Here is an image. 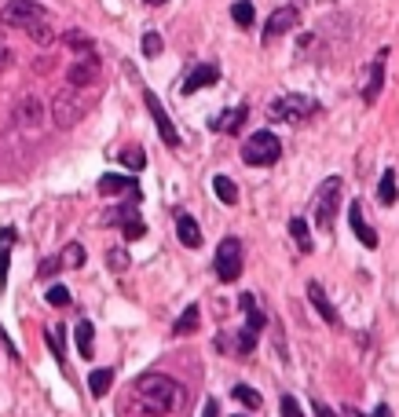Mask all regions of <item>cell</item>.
Instances as JSON below:
<instances>
[{
  "instance_id": "cell-1",
  "label": "cell",
  "mask_w": 399,
  "mask_h": 417,
  "mask_svg": "<svg viewBox=\"0 0 399 417\" xmlns=\"http://www.w3.org/2000/svg\"><path fill=\"white\" fill-rule=\"evenodd\" d=\"M136 395H139V403L147 407L150 414H172V410H180L183 399H187L183 384L165 377V374H143V377H136Z\"/></svg>"
},
{
  "instance_id": "cell-21",
  "label": "cell",
  "mask_w": 399,
  "mask_h": 417,
  "mask_svg": "<svg viewBox=\"0 0 399 417\" xmlns=\"http://www.w3.org/2000/svg\"><path fill=\"white\" fill-rule=\"evenodd\" d=\"M290 234H293V242H297V249H300V253H312V249H315V246H312V231H308V220L293 216V220H290Z\"/></svg>"
},
{
  "instance_id": "cell-3",
  "label": "cell",
  "mask_w": 399,
  "mask_h": 417,
  "mask_svg": "<svg viewBox=\"0 0 399 417\" xmlns=\"http://www.w3.org/2000/svg\"><path fill=\"white\" fill-rule=\"evenodd\" d=\"M267 114L275 121H286V125H300L312 114H318V103L308 99V95H279V99L267 106Z\"/></svg>"
},
{
  "instance_id": "cell-20",
  "label": "cell",
  "mask_w": 399,
  "mask_h": 417,
  "mask_svg": "<svg viewBox=\"0 0 399 417\" xmlns=\"http://www.w3.org/2000/svg\"><path fill=\"white\" fill-rule=\"evenodd\" d=\"M11 242H15V231H0V290L8 285V264H11Z\"/></svg>"
},
{
  "instance_id": "cell-14",
  "label": "cell",
  "mask_w": 399,
  "mask_h": 417,
  "mask_svg": "<svg viewBox=\"0 0 399 417\" xmlns=\"http://www.w3.org/2000/svg\"><path fill=\"white\" fill-rule=\"evenodd\" d=\"M220 81V70L213 66V62H202V66H195L187 73V81H183V95H190V92H202V88H209V85H216Z\"/></svg>"
},
{
  "instance_id": "cell-5",
  "label": "cell",
  "mask_w": 399,
  "mask_h": 417,
  "mask_svg": "<svg viewBox=\"0 0 399 417\" xmlns=\"http://www.w3.org/2000/svg\"><path fill=\"white\" fill-rule=\"evenodd\" d=\"M337 198H341V176H330L315 190V223L323 231H330L333 220H337Z\"/></svg>"
},
{
  "instance_id": "cell-34",
  "label": "cell",
  "mask_w": 399,
  "mask_h": 417,
  "mask_svg": "<svg viewBox=\"0 0 399 417\" xmlns=\"http://www.w3.org/2000/svg\"><path fill=\"white\" fill-rule=\"evenodd\" d=\"M62 41H66V44L74 48V52H85V55L92 52V41H88L85 34H74V29H70V34H66V37H62Z\"/></svg>"
},
{
  "instance_id": "cell-43",
  "label": "cell",
  "mask_w": 399,
  "mask_h": 417,
  "mask_svg": "<svg viewBox=\"0 0 399 417\" xmlns=\"http://www.w3.org/2000/svg\"><path fill=\"white\" fill-rule=\"evenodd\" d=\"M8 59H11V55H8V48H0V66H4Z\"/></svg>"
},
{
  "instance_id": "cell-24",
  "label": "cell",
  "mask_w": 399,
  "mask_h": 417,
  "mask_svg": "<svg viewBox=\"0 0 399 417\" xmlns=\"http://www.w3.org/2000/svg\"><path fill=\"white\" fill-rule=\"evenodd\" d=\"M110 384H114V370H110V366H103V370H92V377H88L92 395H106Z\"/></svg>"
},
{
  "instance_id": "cell-37",
  "label": "cell",
  "mask_w": 399,
  "mask_h": 417,
  "mask_svg": "<svg viewBox=\"0 0 399 417\" xmlns=\"http://www.w3.org/2000/svg\"><path fill=\"white\" fill-rule=\"evenodd\" d=\"M282 417H304V410H300L293 395H282Z\"/></svg>"
},
{
  "instance_id": "cell-22",
  "label": "cell",
  "mask_w": 399,
  "mask_h": 417,
  "mask_svg": "<svg viewBox=\"0 0 399 417\" xmlns=\"http://www.w3.org/2000/svg\"><path fill=\"white\" fill-rule=\"evenodd\" d=\"M198 323H202V311H198V304H190V308L176 318L172 333H176V337H187V333H195V330H198Z\"/></svg>"
},
{
  "instance_id": "cell-7",
  "label": "cell",
  "mask_w": 399,
  "mask_h": 417,
  "mask_svg": "<svg viewBox=\"0 0 399 417\" xmlns=\"http://www.w3.org/2000/svg\"><path fill=\"white\" fill-rule=\"evenodd\" d=\"M216 278L220 282H238L242 278V242L238 238H223L216 249Z\"/></svg>"
},
{
  "instance_id": "cell-2",
  "label": "cell",
  "mask_w": 399,
  "mask_h": 417,
  "mask_svg": "<svg viewBox=\"0 0 399 417\" xmlns=\"http://www.w3.org/2000/svg\"><path fill=\"white\" fill-rule=\"evenodd\" d=\"M282 157V143H279V136L275 132H253L249 139H246V147H242V162L246 165H257V169H264V165H275Z\"/></svg>"
},
{
  "instance_id": "cell-4",
  "label": "cell",
  "mask_w": 399,
  "mask_h": 417,
  "mask_svg": "<svg viewBox=\"0 0 399 417\" xmlns=\"http://www.w3.org/2000/svg\"><path fill=\"white\" fill-rule=\"evenodd\" d=\"M85 114H88V99H85V95L77 92L74 85H70L66 92H59V95H55V103H52V118H55L59 128H74Z\"/></svg>"
},
{
  "instance_id": "cell-13",
  "label": "cell",
  "mask_w": 399,
  "mask_h": 417,
  "mask_svg": "<svg viewBox=\"0 0 399 417\" xmlns=\"http://www.w3.org/2000/svg\"><path fill=\"white\" fill-rule=\"evenodd\" d=\"M348 220H352V231H356V238H359V242H363L366 249H377V242H381V238H377V231L370 227V223L363 220V205H359V202H352V205H348Z\"/></svg>"
},
{
  "instance_id": "cell-28",
  "label": "cell",
  "mask_w": 399,
  "mask_h": 417,
  "mask_svg": "<svg viewBox=\"0 0 399 417\" xmlns=\"http://www.w3.org/2000/svg\"><path fill=\"white\" fill-rule=\"evenodd\" d=\"M234 399L249 410H260V395H257V388H249V384H234Z\"/></svg>"
},
{
  "instance_id": "cell-29",
  "label": "cell",
  "mask_w": 399,
  "mask_h": 417,
  "mask_svg": "<svg viewBox=\"0 0 399 417\" xmlns=\"http://www.w3.org/2000/svg\"><path fill=\"white\" fill-rule=\"evenodd\" d=\"M26 34H29V37H34L37 44H52V41H55V34H52V26H48V19L34 22V26H29V29H26Z\"/></svg>"
},
{
  "instance_id": "cell-44",
  "label": "cell",
  "mask_w": 399,
  "mask_h": 417,
  "mask_svg": "<svg viewBox=\"0 0 399 417\" xmlns=\"http://www.w3.org/2000/svg\"><path fill=\"white\" fill-rule=\"evenodd\" d=\"M147 4H165V0H147Z\"/></svg>"
},
{
  "instance_id": "cell-25",
  "label": "cell",
  "mask_w": 399,
  "mask_h": 417,
  "mask_svg": "<svg viewBox=\"0 0 399 417\" xmlns=\"http://www.w3.org/2000/svg\"><path fill=\"white\" fill-rule=\"evenodd\" d=\"M231 19L242 26V29H249L253 22H257V11H253L249 0H234V4H231Z\"/></svg>"
},
{
  "instance_id": "cell-30",
  "label": "cell",
  "mask_w": 399,
  "mask_h": 417,
  "mask_svg": "<svg viewBox=\"0 0 399 417\" xmlns=\"http://www.w3.org/2000/svg\"><path fill=\"white\" fill-rule=\"evenodd\" d=\"M162 37H158L154 34V29H150V34H143V55H147V59H158V55H162Z\"/></svg>"
},
{
  "instance_id": "cell-38",
  "label": "cell",
  "mask_w": 399,
  "mask_h": 417,
  "mask_svg": "<svg viewBox=\"0 0 399 417\" xmlns=\"http://www.w3.org/2000/svg\"><path fill=\"white\" fill-rule=\"evenodd\" d=\"M44 337H48V348H52V351H55V359L62 362V341H59V330H48Z\"/></svg>"
},
{
  "instance_id": "cell-33",
  "label": "cell",
  "mask_w": 399,
  "mask_h": 417,
  "mask_svg": "<svg viewBox=\"0 0 399 417\" xmlns=\"http://www.w3.org/2000/svg\"><path fill=\"white\" fill-rule=\"evenodd\" d=\"M143 231H147V223H143L136 213L125 220V238H132V242H136V238H143Z\"/></svg>"
},
{
  "instance_id": "cell-26",
  "label": "cell",
  "mask_w": 399,
  "mask_h": 417,
  "mask_svg": "<svg viewBox=\"0 0 399 417\" xmlns=\"http://www.w3.org/2000/svg\"><path fill=\"white\" fill-rule=\"evenodd\" d=\"M213 190H216V198H220L223 205H234V202H238V187H234V180H227V176H216Z\"/></svg>"
},
{
  "instance_id": "cell-9",
  "label": "cell",
  "mask_w": 399,
  "mask_h": 417,
  "mask_svg": "<svg viewBox=\"0 0 399 417\" xmlns=\"http://www.w3.org/2000/svg\"><path fill=\"white\" fill-rule=\"evenodd\" d=\"M385 62H388V48H381L370 62V70H366V85H363V103L366 106L381 99V88H385Z\"/></svg>"
},
{
  "instance_id": "cell-45",
  "label": "cell",
  "mask_w": 399,
  "mask_h": 417,
  "mask_svg": "<svg viewBox=\"0 0 399 417\" xmlns=\"http://www.w3.org/2000/svg\"><path fill=\"white\" fill-rule=\"evenodd\" d=\"M242 417H246V414H242Z\"/></svg>"
},
{
  "instance_id": "cell-15",
  "label": "cell",
  "mask_w": 399,
  "mask_h": 417,
  "mask_svg": "<svg viewBox=\"0 0 399 417\" xmlns=\"http://www.w3.org/2000/svg\"><path fill=\"white\" fill-rule=\"evenodd\" d=\"M246 118H249V106H231V110H223L220 118H213V132L231 136V132H238V128L246 125Z\"/></svg>"
},
{
  "instance_id": "cell-31",
  "label": "cell",
  "mask_w": 399,
  "mask_h": 417,
  "mask_svg": "<svg viewBox=\"0 0 399 417\" xmlns=\"http://www.w3.org/2000/svg\"><path fill=\"white\" fill-rule=\"evenodd\" d=\"M59 260L66 264V267H81V264H85V249L77 246V242H70V246H66V253H62Z\"/></svg>"
},
{
  "instance_id": "cell-23",
  "label": "cell",
  "mask_w": 399,
  "mask_h": 417,
  "mask_svg": "<svg viewBox=\"0 0 399 417\" xmlns=\"http://www.w3.org/2000/svg\"><path fill=\"white\" fill-rule=\"evenodd\" d=\"M396 198H399V190H396V172L385 169V172H381V187H377V202H381V205H392Z\"/></svg>"
},
{
  "instance_id": "cell-35",
  "label": "cell",
  "mask_w": 399,
  "mask_h": 417,
  "mask_svg": "<svg viewBox=\"0 0 399 417\" xmlns=\"http://www.w3.org/2000/svg\"><path fill=\"white\" fill-rule=\"evenodd\" d=\"M106 264L114 267V271H125V267H129V253H125V249H110L106 253Z\"/></svg>"
},
{
  "instance_id": "cell-8",
  "label": "cell",
  "mask_w": 399,
  "mask_h": 417,
  "mask_svg": "<svg viewBox=\"0 0 399 417\" xmlns=\"http://www.w3.org/2000/svg\"><path fill=\"white\" fill-rule=\"evenodd\" d=\"M143 103H147L150 118H154V125H158V132H162V139H165V147H172V150H176V147H180V132H176V125H172V118L165 114L162 99H158L154 92H143Z\"/></svg>"
},
{
  "instance_id": "cell-18",
  "label": "cell",
  "mask_w": 399,
  "mask_h": 417,
  "mask_svg": "<svg viewBox=\"0 0 399 417\" xmlns=\"http://www.w3.org/2000/svg\"><path fill=\"white\" fill-rule=\"evenodd\" d=\"M176 234H180V242L187 246V249H198L202 246V227L195 223V216H176Z\"/></svg>"
},
{
  "instance_id": "cell-42",
  "label": "cell",
  "mask_w": 399,
  "mask_h": 417,
  "mask_svg": "<svg viewBox=\"0 0 399 417\" xmlns=\"http://www.w3.org/2000/svg\"><path fill=\"white\" fill-rule=\"evenodd\" d=\"M370 417H392V410H388L385 403H381V407H374V414H370Z\"/></svg>"
},
{
  "instance_id": "cell-6",
  "label": "cell",
  "mask_w": 399,
  "mask_h": 417,
  "mask_svg": "<svg viewBox=\"0 0 399 417\" xmlns=\"http://www.w3.org/2000/svg\"><path fill=\"white\" fill-rule=\"evenodd\" d=\"M41 19H48V11L41 4H34V0H8V4L0 8V22L15 26V29H29Z\"/></svg>"
},
{
  "instance_id": "cell-36",
  "label": "cell",
  "mask_w": 399,
  "mask_h": 417,
  "mask_svg": "<svg viewBox=\"0 0 399 417\" xmlns=\"http://www.w3.org/2000/svg\"><path fill=\"white\" fill-rule=\"evenodd\" d=\"M253 348H257V333H253V330L246 326L242 333H238V351L246 355V351H253Z\"/></svg>"
},
{
  "instance_id": "cell-27",
  "label": "cell",
  "mask_w": 399,
  "mask_h": 417,
  "mask_svg": "<svg viewBox=\"0 0 399 417\" xmlns=\"http://www.w3.org/2000/svg\"><path fill=\"white\" fill-rule=\"evenodd\" d=\"M121 165L132 169V172H139L143 165H147V154H143V147H125V150H121Z\"/></svg>"
},
{
  "instance_id": "cell-10",
  "label": "cell",
  "mask_w": 399,
  "mask_h": 417,
  "mask_svg": "<svg viewBox=\"0 0 399 417\" xmlns=\"http://www.w3.org/2000/svg\"><path fill=\"white\" fill-rule=\"evenodd\" d=\"M95 77H99V59H95V52H88L85 59H77L74 66L66 70V81H70L74 88H88Z\"/></svg>"
},
{
  "instance_id": "cell-32",
  "label": "cell",
  "mask_w": 399,
  "mask_h": 417,
  "mask_svg": "<svg viewBox=\"0 0 399 417\" xmlns=\"http://www.w3.org/2000/svg\"><path fill=\"white\" fill-rule=\"evenodd\" d=\"M48 304H52V308H66L70 290H66V285H52V290H48Z\"/></svg>"
},
{
  "instance_id": "cell-16",
  "label": "cell",
  "mask_w": 399,
  "mask_h": 417,
  "mask_svg": "<svg viewBox=\"0 0 399 417\" xmlns=\"http://www.w3.org/2000/svg\"><path fill=\"white\" fill-rule=\"evenodd\" d=\"M308 300L315 304V311L323 315V323L337 326V308L330 304V297H326V290H323V282H308Z\"/></svg>"
},
{
  "instance_id": "cell-12",
  "label": "cell",
  "mask_w": 399,
  "mask_h": 417,
  "mask_svg": "<svg viewBox=\"0 0 399 417\" xmlns=\"http://www.w3.org/2000/svg\"><path fill=\"white\" fill-rule=\"evenodd\" d=\"M44 121V103L34 99V95H26L22 103H15V125L19 128H37Z\"/></svg>"
},
{
  "instance_id": "cell-11",
  "label": "cell",
  "mask_w": 399,
  "mask_h": 417,
  "mask_svg": "<svg viewBox=\"0 0 399 417\" xmlns=\"http://www.w3.org/2000/svg\"><path fill=\"white\" fill-rule=\"evenodd\" d=\"M297 8H279L275 15H271L267 19V26H264V44H271L275 37H282V34H290V29L297 26Z\"/></svg>"
},
{
  "instance_id": "cell-40",
  "label": "cell",
  "mask_w": 399,
  "mask_h": 417,
  "mask_svg": "<svg viewBox=\"0 0 399 417\" xmlns=\"http://www.w3.org/2000/svg\"><path fill=\"white\" fill-rule=\"evenodd\" d=\"M62 267V260H44L41 264V278H48V275H55V271Z\"/></svg>"
},
{
  "instance_id": "cell-41",
  "label": "cell",
  "mask_w": 399,
  "mask_h": 417,
  "mask_svg": "<svg viewBox=\"0 0 399 417\" xmlns=\"http://www.w3.org/2000/svg\"><path fill=\"white\" fill-rule=\"evenodd\" d=\"M202 417H220V403H216V399H205V407H202Z\"/></svg>"
},
{
  "instance_id": "cell-17",
  "label": "cell",
  "mask_w": 399,
  "mask_h": 417,
  "mask_svg": "<svg viewBox=\"0 0 399 417\" xmlns=\"http://www.w3.org/2000/svg\"><path fill=\"white\" fill-rule=\"evenodd\" d=\"M136 180H129V176H103V180H99V195H110V198H114V195H132L136 198Z\"/></svg>"
},
{
  "instance_id": "cell-39",
  "label": "cell",
  "mask_w": 399,
  "mask_h": 417,
  "mask_svg": "<svg viewBox=\"0 0 399 417\" xmlns=\"http://www.w3.org/2000/svg\"><path fill=\"white\" fill-rule=\"evenodd\" d=\"M312 410H315V417H341L337 410H330V407L323 403V399H312Z\"/></svg>"
},
{
  "instance_id": "cell-19",
  "label": "cell",
  "mask_w": 399,
  "mask_h": 417,
  "mask_svg": "<svg viewBox=\"0 0 399 417\" xmlns=\"http://www.w3.org/2000/svg\"><path fill=\"white\" fill-rule=\"evenodd\" d=\"M74 337H77V351H81V359H92V348H95V330H92V323L88 318H81V323H77V330H74Z\"/></svg>"
}]
</instances>
